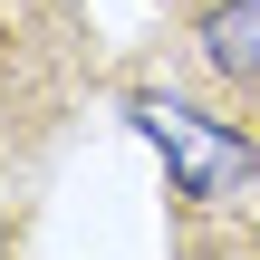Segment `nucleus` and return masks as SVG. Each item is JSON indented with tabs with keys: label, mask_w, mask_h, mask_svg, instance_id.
I'll return each instance as SVG.
<instances>
[{
	"label": "nucleus",
	"mask_w": 260,
	"mask_h": 260,
	"mask_svg": "<svg viewBox=\"0 0 260 260\" xmlns=\"http://www.w3.org/2000/svg\"><path fill=\"white\" fill-rule=\"evenodd\" d=\"M106 77L87 0H0V203H19L77 135Z\"/></svg>",
	"instance_id": "nucleus-1"
},
{
	"label": "nucleus",
	"mask_w": 260,
	"mask_h": 260,
	"mask_svg": "<svg viewBox=\"0 0 260 260\" xmlns=\"http://www.w3.org/2000/svg\"><path fill=\"white\" fill-rule=\"evenodd\" d=\"M116 106H125V125L174 164V241L203 251V241H212V212H232V251H260V222H251L260 135H251V125L203 116V106L174 96V87H125Z\"/></svg>",
	"instance_id": "nucleus-2"
},
{
	"label": "nucleus",
	"mask_w": 260,
	"mask_h": 260,
	"mask_svg": "<svg viewBox=\"0 0 260 260\" xmlns=\"http://www.w3.org/2000/svg\"><path fill=\"white\" fill-rule=\"evenodd\" d=\"M174 58L193 68V87L212 106H232L260 135V0H193L174 29Z\"/></svg>",
	"instance_id": "nucleus-3"
}]
</instances>
